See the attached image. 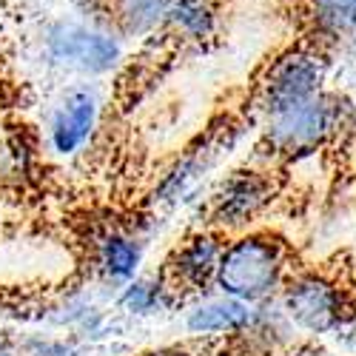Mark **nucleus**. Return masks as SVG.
Instances as JSON below:
<instances>
[{"instance_id": "f257e3e1", "label": "nucleus", "mask_w": 356, "mask_h": 356, "mask_svg": "<svg viewBox=\"0 0 356 356\" xmlns=\"http://www.w3.org/2000/svg\"><path fill=\"white\" fill-rule=\"evenodd\" d=\"M280 277H282L280 243L262 234H248L234 240L222 251L217 268V288L240 302H257L277 288Z\"/></svg>"}, {"instance_id": "f03ea898", "label": "nucleus", "mask_w": 356, "mask_h": 356, "mask_svg": "<svg viewBox=\"0 0 356 356\" xmlns=\"http://www.w3.org/2000/svg\"><path fill=\"white\" fill-rule=\"evenodd\" d=\"M342 126V100L334 95H316L293 108L271 114L268 143L280 154H305Z\"/></svg>"}, {"instance_id": "7ed1b4c3", "label": "nucleus", "mask_w": 356, "mask_h": 356, "mask_svg": "<svg viewBox=\"0 0 356 356\" xmlns=\"http://www.w3.org/2000/svg\"><path fill=\"white\" fill-rule=\"evenodd\" d=\"M325 60L311 49H293L274 60L268 80H265V108L268 114H280L285 108L300 106L316 95H322Z\"/></svg>"}, {"instance_id": "20e7f679", "label": "nucleus", "mask_w": 356, "mask_h": 356, "mask_svg": "<svg viewBox=\"0 0 356 356\" xmlns=\"http://www.w3.org/2000/svg\"><path fill=\"white\" fill-rule=\"evenodd\" d=\"M282 308L293 325H300V328L311 334H328L342 322L345 300H342V291L331 280L308 274L293 280L285 288Z\"/></svg>"}, {"instance_id": "39448f33", "label": "nucleus", "mask_w": 356, "mask_h": 356, "mask_svg": "<svg viewBox=\"0 0 356 356\" xmlns=\"http://www.w3.org/2000/svg\"><path fill=\"white\" fill-rule=\"evenodd\" d=\"M271 194V186L265 177L254 171H240L222 186V191L214 200V217L222 225H240L248 217H254L265 200Z\"/></svg>"}, {"instance_id": "423d86ee", "label": "nucleus", "mask_w": 356, "mask_h": 356, "mask_svg": "<svg viewBox=\"0 0 356 356\" xmlns=\"http://www.w3.org/2000/svg\"><path fill=\"white\" fill-rule=\"evenodd\" d=\"M97 117V100L88 92H72L63 106L57 108L51 123V145L60 154H74L77 148L88 140Z\"/></svg>"}, {"instance_id": "0eeeda50", "label": "nucleus", "mask_w": 356, "mask_h": 356, "mask_svg": "<svg viewBox=\"0 0 356 356\" xmlns=\"http://www.w3.org/2000/svg\"><path fill=\"white\" fill-rule=\"evenodd\" d=\"M51 49L57 57L86 72H106L117 60V43L111 38L86 32V29H63L57 38H51Z\"/></svg>"}, {"instance_id": "6e6552de", "label": "nucleus", "mask_w": 356, "mask_h": 356, "mask_svg": "<svg viewBox=\"0 0 356 356\" xmlns=\"http://www.w3.org/2000/svg\"><path fill=\"white\" fill-rule=\"evenodd\" d=\"M248 325H251L248 302H240L234 296L202 302L186 319V328L191 334H225V331H243Z\"/></svg>"}, {"instance_id": "1a4fd4ad", "label": "nucleus", "mask_w": 356, "mask_h": 356, "mask_svg": "<svg viewBox=\"0 0 356 356\" xmlns=\"http://www.w3.org/2000/svg\"><path fill=\"white\" fill-rule=\"evenodd\" d=\"M225 248H220V243L214 236H191V240L177 251L174 259V271L183 282L202 288L209 280H217V268H220V257Z\"/></svg>"}, {"instance_id": "9d476101", "label": "nucleus", "mask_w": 356, "mask_h": 356, "mask_svg": "<svg viewBox=\"0 0 356 356\" xmlns=\"http://www.w3.org/2000/svg\"><path fill=\"white\" fill-rule=\"evenodd\" d=\"M308 20L322 38H345L356 32V0H305Z\"/></svg>"}, {"instance_id": "9b49d317", "label": "nucleus", "mask_w": 356, "mask_h": 356, "mask_svg": "<svg viewBox=\"0 0 356 356\" xmlns=\"http://www.w3.org/2000/svg\"><path fill=\"white\" fill-rule=\"evenodd\" d=\"M100 262L108 277L131 280L140 265V245L123 234H108L100 245Z\"/></svg>"}, {"instance_id": "f8f14e48", "label": "nucleus", "mask_w": 356, "mask_h": 356, "mask_svg": "<svg viewBox=\"0 0 356 356\" xmlns=\"http://www.w3.org/2000/svg\"><path fill=\"white\" fill-rule=\"evenodd\" d=\"M171 9L174 0H117V17L123 20L126 32H145Z\"/></svg>"}, {"instance_id": "ddd939ff", "label": "nucleus", "mask_w": 356, "mask_h": 356, "mask_svg": "<svg viewBox=\"0 0 356 356\" xmlns=\"http://www.w3.org/2000/svg\"><path fill=\"white\" fill-rule=\"evenodd\" d=\"M168 17L188 38H205V35H211V29H214V12L205 6L202 0H180V3H174Z\"/></svg>"}, {"instance_id": "4468645a", "label": "nucleus", "mask_w": 356, "mask_h": 356, "mask_svg": "<svg viewBox=\"0 0 356 356\" xmlns=\"http://www.w3.org/2000/svg\"><path fill=\"white\" fill-rule=\"evenodd\" d=\"M160 302V288H154L152 282H145V280H137L126 288V293L120 296V305L131 314H148V311H154Z\"/></svg>"}, {"instance_id": "2eb2a0df", "label": "nucleus", "mask_w": 356, "mask_h": 356, "mask_svg": "<svg viewBox=\"0 0 356 356\" xmlns=\"http://www.w3.org/2000/svg\"><path fill=\"white\" fill-rule=\"evenodd\" d=\"M49 356H74V353H72V350H66V348H63V345H54V348H51V353H49Z\"/></svg>"}, {"instance_id": "dca6fc26", "label": "nucleus", "mask_w": 356, "mask_h": 356, "mask_svg": "<svg viewBox=\"0 0 356 356\" xmlns=\"http://www.w3.org/2000/svg\"><path fill=\"white\" fill-rule=\"evenodd\" d=\"M0 356H12V353H0Z\"/></svg>"}, {"instance_id": "f3484780", "label": "nucleus", "mask_w": 356, "mask_h": 356, "mask_svg": "<svg viewBox=\"0 0 356 356\" xmlns=\"http://www.w3.org/2000/svg\"><path fill=\"white\" fill-rule=\"evenodd\" d=\"M353 40H356V32H353Z\"/></svg>"}]
</instances>
